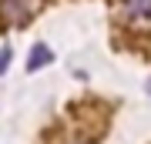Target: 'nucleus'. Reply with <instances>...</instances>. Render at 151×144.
<instances>
[{
    "instance_id": "nucleus-1",
    "label": "nucleus",
    "mask_w": 151,
    "mask_h": 144,
    "mask_svg": "<svg viewBox=\"0 0 151 144\" xmlns=\"http://www.w3.org/2000/svg\"><path fill=\"white\" fill-rule=\"evenodd\" d=\"M0 14H4V20L7 24H14V27H20V24H27L30 20V0H0Z\"/></svg>"
},
{
    "instance_id": "nucleus-2",
    "label": "nucleus",
    "mask_w": 151,
    "mask_h": 144,
    "mask_svg": "<svg viewBox=\"0 0 151 144\" xmlns=\"http://www.w3.org/2000/svg\"><path fill=\"white\" fill-rule=\"evenodd\" d=\"M121 10H124V17H128V20L145 24L148 17H151V0H124Z\"/></svg>"
},
{
    "instance_id": "nucleus-3",
    "label": "nucleus",
    "mask_w": 151,
    "mask_h": 144,
    "mask_svg": "<svg viewBox=\"0 0 151 144\" xmlns=\"http://www.w3.org/2000/svg\"><path fill=\"white\" fill-rule=\"evenodd\" d=\"M50 60H54V54H50L47 44H34L30 54H27V70H40V67H47Z\"/></svg>"
},
{
    "instance_id": "nucleus-4",
    "label": "nucleus",
    "mask_w": 151,
    "mask_h": 144,
    "mask_svg": "<svg viewBox=\"0 0 151 144\" xmlns=\"http://www.w3.org/2000/svg\"><path fill=\"white\" fill-rule=\"evenodd\" d=\"M10 57H14V54H10V47H0V74L10 67Z\"/></svg>"
},
{
    "instance_id": "nucleus-5",
    "label": "nucleus",
    "mask_w": 151,
    "mask_h": 144,
    "mask_svg": "<svg viewBox=\"0 0 151 144\" xmlns=\"http://www.w3.org/2000/svg\"><path fill=\"white\" fill-rule=\"evenodd\" d=\"M148 87H151V84H148Z\"/></svg>"
}]
</instances>
